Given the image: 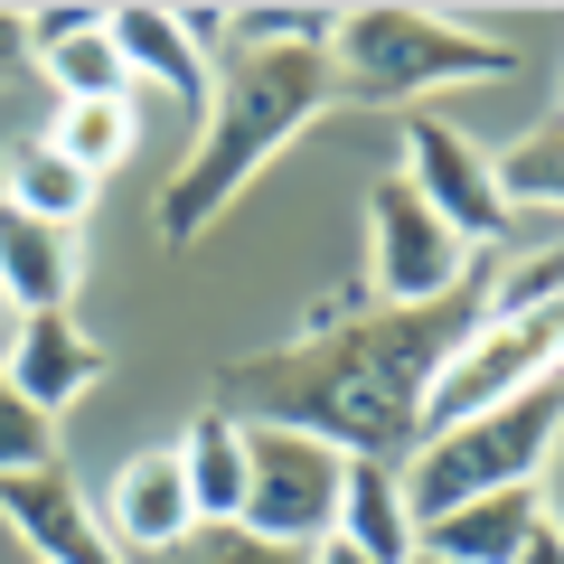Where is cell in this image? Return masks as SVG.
Listing matches in <instances>:
<instances>
[{
	"instance_id": "cell-10",
	"label": "cell",
	"mask_w": 564,
	"mask_h": 564,
	"mask_svg": "<svg viewBox=\"0 0 564 564\" xmlns=\"http://www.w3.org/2000/svg\"><path fill=\"white\" fill-rule=\"evenodd\" d=\"M0 518H10V536H20L39 564H122L113 545H104V527H95V499L66 480V462L0 480Z\"/></svg>"
},
{
	"instance_id": "cell-22",
	"label": "cell",
	"mask_w": 564,
	"mask_h": 564,
	"mask_svg": "<svg viewBox=\"0 0 564 564\" xmlns=\"http://www.w3.org/2000/svg\"><path fill=\"white\" fill-rule=\"evenodd\" d=\"M188 545H198V564H302V555H273V545L236 536V527H217V536H188Z\"/></svg>"
},
{
	"instance_id": "cell-27",
	"label": "cell",
	"mask_w": 564,
	"mask_h": 564,
	"mask_svg": "<svg viewBox=\"0 0 564 564\" xmlns=\"http://www.w3.org/2000/svg\"><path fill=\"white\" fill-rule=\"evenodd\" d=\"M414 564H423V555H414Z\"/></svg>"
},
{
	"instance_id": "cell-4",
	"label": "cell",
	"mask_w": 564,
	"mask_h": 564,
	"mask_svg": "<svg viewBox=\"0 0 564 564\" xmlns=\"http://www.w3.org/2000/svg\"><path fill=\"white\" fill-rule=\"evenodd\" d=\"M555 470V386L518 404H489V414L452 423V433H423L414 452L395 462V489H404V518L433 527L470 499H499V489H527Z\"/></svg>"
},
{
	"instance_id": "cell-7",
	"label": "cell",
	"mask_w": 564,
	"mask_h": 564,
	"mask_svg": "<svg viewBox=\"0 0 564 564\" xmlns=\"http://www.w3.org/2000/svg\"><path fill=\"white\" fill-rule=\"evenodd\" d=\"M367 292H377V311H433L470 292V245L395 170L367 188Z\"/></svg>"
},
{
	"instance_id": "cell-8",
	"label": "cell",
	"mask_w": 564,
	"mask_h": 564,
	"mask_svg": "<svg viewBox=\"0 0 564 564\" xmlns=\"http://www.w3.org/2000/svg\"><path fill=\"white\" fill-rule=\"evenodd\" d=\"M395 180L414 188L470 254H480V245H508V207H499V188H489V151L452 113H404V170Z\"/></svg>"
},
{
	"instance_id": "cell-18",
	"label": "cell",
	"mask_w": 564,
	"mask_h": 564,
	"mask_svg": "<svg viewBox=\"0 0 564 564\" xmlns=\"http://www.w3.org/2000/svg\"><path fill=\"white\" fill-rule=\"evenodd\" d=\"M0 207H20V217L66 226V236H76L85 207H95V180H85V170H66L57 151L29 132V141H10V161H0Z\"/></svg>"
},
{
	"instance_id": "cell-9",
	"label": "cell",
	"mask_w": 564,
	"mask_h": 564,
	"mask_svg": "<svg viewBox=\"0 0 564 564\" xmlns=\"http://www.w3.org/2000/svg\"><path fill=\"white\" fill-rule=\"evenodd\" d=\"M85 499H95V527H104V545H113L122 564H141V555H188V536H198L188 489H180V462H170V452H132V462H122L104 489H85Z\"/></svg>"
},
{
	"instance_id": "cell-24",
	"label": "cell",
	"mask_w": 564,
	"mask_h": 564,
	"mask_svg": "<svg viewBox=\"0 0 564 564\" xmlns=\"http://www.w3.org/2000/svg\"><path fill=\"white\" fill-rule=\"evenodd\" d=\"M518 564H564V527H555V518H545V527H536V536H527V545H518Z\"/></svg>"
},
{
	"instance_id": "cell-12",
	"label": "cell",
	"mask_w": 564,
	"mask_h": 564,
	"mask_svg": "<svg viewBox=\"0 0 564 564\" xmlns=\"http://www.w3.org/2000/svg\"><path fill=\"white\" fill-rule=\"evenodd\" d=\"M95 377H104V348L76 329V311H39V321H20V329H10V348H0V386L29 395L47 423H57Z\"/></svg>"
},
{
	"instance_id": "cell-2",
	"label": "cell",
	"mask_w": 564,
	"mask_h": 564,
	"mask_svg": "<svg viewBox=\"0 0 564 564\" xmlns=\"http://www.w3.org/2000/svg\"><path fill=\"white\" fill-rule=\"evenodd\" d=\"M339 104V76H329V47H236L198 113V141H188V161L170 170L161 188V236L170 245H198L245 188L263 180L273 151L311 132V122Z\"/></svg>"
},
{
	"instance_id": "cell-11",
	"label": "cell",
	"mask_w": 564,
	"mask_h": 564,
	"mask_svg": "<svg viewBox=\"0 0 564 564\" xmlns=\"http://www.w3.org/2000/svg\"><path fill=\"white\" fill-rule=\"evenodd\" d=\"M555 518V470L527 489H499V499H470L452 508V518L414 527V555L423 564H518V545L536 536V527Z\"/></svg>"
},
{
	"instance_id": "cell-21",
	"label": "cell",
	"mask_w": 564,
	"mask_h": 564,
	"mask_svg": "<svg viewBox=\"0 0 564 564\" xmlns=\"http://www.w3.org/2000/svg\"><path fill=\"white\" fill-rule=\"evenodd\" d=\"M47 462H57V423H47L29 395H10V386H0V480L47 470Z\"/></svg>"
},
{
	"instance_id": "cell-3",
	"label": "cell",
	"mask_w": 564,
	"mask_h": 564,
	"mask_svg": "<svg viewBox=\"0 0 564 564\" xmlns=\"http://www.w3.org/2000/svg\"><path fill=\"white\" fill-rule=\"evenodd\" d=\"M518 66L508 39H480L462 10H339L329 39V76L339 104H404V95H452V85H489Z\"/></svg>"
},
{
	"instance_id": "cell-6",
	"label": "cell",
	"mask_w": 564,
	"mask_h": 564,
	"mask_svg": "<svg viewBox=\"0 0 564 564\" xmlns=\"http://www.w3.org/2000/svg\"><path fill=\"white\" fill-rule=\"evenodd\" d=\"M339 518V452L311 443V433H273V423H245V508L236 536L273 545V555H302L329 536Z\"/></svg>"
},
{
	"instance_id": "cell-15",
	"label": "cell",
	"mask_w": 564,
	"mask_h": 564,
	"mask_svg": "<svg viewBox=\"0 0 564 564\" xmlns=\"http://www.w3.org/2000/svg\"><path fill=\"white\" fill-rule=\"evenodd\" d=\"M76 282H85V254L66 226H39L20 207H0V302L39 321V311H76Z\"/></svg>"
},
{
	"instance_id": "cell-5",
	"label": "cell",
	"mask_w": 564,
	"mask_h": 564,
	"mask_svg": "<svg viewBox=\"0 0 564 564\" xmlns=\"http://www.w3.org/2000/svg\"><path fill=\"white\" fill-rule=\"evenodd\" d=\"M536 386H555V311H536V321H480V311H470V329L443 348V367L423 386L414 443L489 414V404H518V395H536Z\"/></svg>"
},
{
	"instance_id": "cell-20",
	"label": "cell",
	"mask_w": 564,
	"mask_h": 564,
	"mask_svg": "<svg viewBox=\"0 0 564 564\" xmlns=\"http://www.w3.org/2000/svg\"><path fill=\"white\" fill-rule=\"evenodd\" d=\"M489 188H499L508 217H545V207L564 198V141H555V122H527L499 161H489Z\"/></svg>"
},
{
	"instance_id": "cell-19",
	"label": "cell",
	"mask_w": 564,
	"mask_h": 564,
	"mask_svg": "<svg viewBox=\"0 0 564 564\" xmlns=\"http://www.w3.org/2000/svg\"><path fill=\"white\" fill-rule=\"evenodd\" d=\"M39 141L57 151L66 170H85V180L104 188V180H113V170L141 151V104H132V95H122V104H57Z\"/></svg>"
},
{
	"instance_id": "cell-17",
	"label": "cell",
	"mask_w": 564,
	"mask_h": 564,
	"mask_svg": "<svg viewBox=\"0 0 564 564\" xmlns=\"http://www.w3.org/2000/svg\"><path fill=\"white\" fill-rule=\"evenodd\" d=\"M329 536L358 545L367 564H414V518H404L395 462H339V518Z\"/></svg>"
},
{
	"instance_id": "cell-1",
	"label": "cell",
	"mask_w": 564,
	"mask_h": 564,
	"mask_svg": "<svg viewBox=\"0 0 564 564\" xmlns=\"http://www.w3.org/2000/svg\"><path fill=\"white\" fill-rule=\"evenodd\" d=\"M470 329V292L433 311H339L311 321L292 348L226 367V414L273 423V433H311L339 462H404L414 452L423 386L443 367V348Z\"/></svg>"
},
{
	"instance_id": "cell-14",
	"label": "cell",
	"mask_w": 564,
	"mask_h": 564,
	"mask_svg": "<svg viewBox=\"0 0 564 564\" xmlns=\"http://www.w3.org/2000/svg\"><path fill=\"white\" fill-rule=\"evenodd\" d=\"M104 39H113V57H122V76H132L141 104L170 95L180 113H207V76H217V66L180 39L170 10H104Z\"/></svg>"
},
{
	"instance_id": "cell-16",
	"label": "cell",
	"mask_w": 564,
	"mask_h": 564,
	"mask_svg": "<svg viewBox=\"0 0 564 564\" xmlns=\"http://www.w3.org/2000/svg\"><path fill=\"white\" fill-rule=\"evenodd\" d=\"M170 462H180V489H188L198 536L236 527V508H245V423L226 414V404H207V414L188 423L180 443H170Z\"/></svg>"
},
{
	"instance_id": "cell-23",
	"label": "cell",
	"mask_w": 564,
	"mask_h": 564,
	"mask_svg": "<svg viewBox=\"0 0 564 564\" xmlns=\"http://www.w3.org/2000/svg\"><path fill=\"white\" fill-rule=\"evenodd\" d=\"M29 76V10H0V85Z\"/></svg>"
},
{
	"instance_id": "cell-13",
	"label": "cell",
	"mask_w": 564,
	"mask_h": 564,
	"mask_svg": "<svg viewBox=\"0 0 564 564\" xmlns=\"http://www.w3.org/2000/svg\"><path fill=\"white\" fill-rule=\"evenodd\" d=\"M29 76H47L57 104H122L132 95L113 39H104V10H29Z\"/></svg>"
},
{
	"instance_id": "cell-25",
	"label": "cell",
	"mask_w": 564,
	"mask_h": 564,
	"mask_svg": "<svg viewBox=\"0 0 564 564\" xmlns=\"http://www.w3.org/2000/svg\"><path fill=\"white\" fill-rule=\"evenodd\" d=\"M302 564H367L358 545H339V536H321V545H302Z\"/></svg>"
},
{
	"instance_id": "cell-26",
	"label": "cell",
	"mask_w": 564,
	"mask_h": 564,
	"mask_svg": "<svg viewBox=\"0 0 564 564\" xmlns=\"http://www.w3.org/2000/svg\"><path fill=\"white\" fill-rule=\"evenodd\" d=\"M10 329H20V311H10V302H0V348H10Z\"/></svg>"
}]
</instances>
